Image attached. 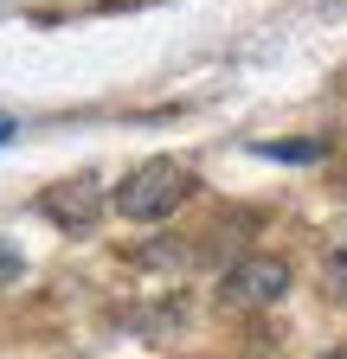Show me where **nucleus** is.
<instances>
[{"instance_id": "3", "label": "nucleus", "mask_w": 347, "mask_h": 359, "mask_svg": "<svg viewBox=\"0 0 347 359\" xmlns=\"http://www.w3.org/2000/svg\"><path fill=\"white\" fill-rule=\"evenodd\" d=\"M46 212H52L58 224H77V231H84V224L97 218V193H91V180H65L58 193H46Z\"/></svg>"}, {"instance_id": "2", "label": "nucleus", "mask_w": 347, "mask_h": 359, "mask_svg": "<svg viewBox=\"0 0 347 359\" xmlns=\"http://www.w3.org/2000/svg\"><path fill=\"white\" fill-rule=\"evenodd\" d=\"M289 295V263L277 257H244L225 269V302L232 308H277Z\"/></svg>"}, {"instance_id": "5", "label": "nucleus", "mask_w": 347, "mask_h": 359, "mask_svg": "<svg viewBox=\"0 0 347 359\" xmlns=\"http://www.w3.org/2000/svg\"><path fill=\"white\" fill-rule=\"evenodd\" d=\"M328 276H334V289H347V244H341V250L328 257Z\"/></svg>"}, {"instance_id": "1", "label": "nucleus", "mask_w": 347, "mask_h": 359, "mask_svg": "<svg viewBox=\"0 0 347 359\" xmlns=\"http://www.w3.org/2000/svg\"><path fill=\"white\" fill-rule=\"evenodd\" d=\"M187 193H193V173H187L181 161L155 154V161H142V167L122 173V187L110 193V205H116L122 218H136V224H155V218H167L174 205H181Z\"/></svg>"}, {"instance_id": "6", "label": "nucleus", "mask_w": 347, "mask_h": 359, "mask_svg": "<svg viewBox=\"0 0 347 359\" xmlns=\"http://www.w3.org/2000/svg\"><path fill=\"white\" fill-rule=\"evenodd\" d=\"M7 276H20V250H13V244H0V283H7Z\"/></svg>"}, {"instance_id": "8", "label": "nucleus", "mask_w": 347, "mask_h": 359, "mask_svg": "<svg viewBox=\"0 0 347 359\" xmlns=\"http://www.w3.org/2000/svg\"><path fill=\"white\" fill-rule=\"evenodd\" d=\"M322 359H347V353H322Z\"/></svg>"}, {"instance_id": "7", "label": "nucleus", "mask_w": 347, "mask_h": 359, "mask_svg": "<svg viewBox=\"0 0 347 359\" xmlns=\"http://www.w3.org/2000/svg\"><path fill=\"white\" fill-rule=\"evenodd\" d=\"M7 135H13V122H7V116H0V142H7Z\"/></svg>"}, {"instance_id": "4", "label": "nucleus", "mask_w": 347, "mask_h": 359, "mask_svg": "<svg viewBox=\"0 0 347 359\" xmlns=\"http://www.w3.org/2000/svg\"><path fill=\"white\" fill-rule=\"evenodd\" d=\"M257 154H270V161H315L322 148H315V142H264Z\"/></svg>"}]
</instances>
